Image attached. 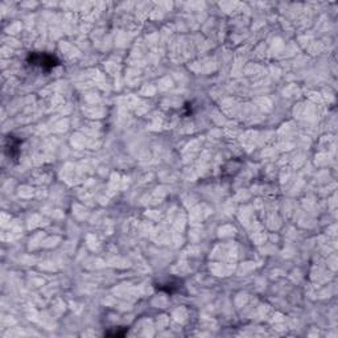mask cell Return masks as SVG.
<instances>
[{"label": "cell", "mask_w": 338, "mask_h": 338, "mask_svg": "<svg viewBox=\"0 0 338 338\" xmlns=\"http://www.w3.org/2000/svg\"><path fill=\"white\" fill-rule=\"evenodd\" d=\"M28 64L32 65V66H39L40 69L49 72L52 70L53 67L58 66L60 61H58L56 56L49 55V53L33 52L28 56Z\"/></svg>", "instance_id": "1"}, {"label": "cell", "mask_w": 338, "mask_h": 338, "mask_svg": "<svg viewBox=\"0 0 338 338\" xmlns=\"http://www.w3.org/2000/svg\"><path fill=\"white\" fill-rule=\"evenodd\" d=\"M20 143H22V141L19 140L17 137L12 136V135H9V136L7 137V144H6L7 148H6V150H7V152L9 153V156H11V157H17V156H19V152H20V151H19Z\"/></svg>", "instance_id": "2"}]
</instances>
